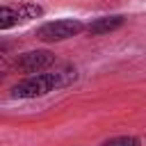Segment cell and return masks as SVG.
<instances>
[{
	"instance_id": "6",
	"label": "cell",
	"mask_w": 146,
	"mask_h": 146,
	"mask_svg": "<svg viewBox=\"0 0 146 146\" xmlns=\"http://www.w3.org/2000/svg\"><path fill=\"white\" fill-rule=\"evenodd\" d=\"M16 9H18V16H21V23H25V21H30V18L43 16V7L34 5V2H23V5H18Z\"/></svg>"
},
{
	"instance_id": "2",
	"label": "cell",
	"mask_w": 146,
	"mask_h": 146,
	"mask_svg": "<svg viewBox=\"0 0 146 146\" xmlns=\"http://www.w3.org/2000/svg\"><path fill=\"white\" fill-rule=\"evenodd\" d=\"M82 30H87V25H82L75 18H62V21H50L46 25H41L36 30V36L41 41H64L71 39L75 34H80Z\"/></svg>"
},
{
	"instance_id": "5",
	"label": "cell",
	"mask_w": 146,
	"mask_h": 146,
	"mask_svg": "<svg viewBox=\"0 0 146 146\" xmlns=\"http://www.w3.org/2000/svg\"><path fill=\"white\" fill-rule=\"evenodd\" d=\"M18 23H21V16H18L16 7H2L0 9V30H9Z\"/></svg>"
},
{
	"instance_id": "1",
	"label": "cell",
	"mask_w": 146,
	"mask_h": 146,
	"mask_svg": "<svg viewBox=\"0 0 146 146\" xmlns=\"http://www.w3.org/2000/svg\"><path fill=\"white\" fill-rule=\"evenodd\" d=\"M73 80H75V68H57L50 73H36V75H30L23 82H18L11 89V96L14 98H39L59 87L71 84Z\"/></svg>"
},
{
	"instance_id": "4",
	"label": "cell",
	"mask_w": 146,
	"mask_h": 146,
	"mask_svg": "<svg viewBox=\"0 0 146 146\" xmlns=\"http://www.w3.org/2000/svg\"><path fill=\"white\" fill-rule=\"evenodd\" d=\"M123 25V16H103V18H96L87 25V32L89 34H107V32H114Z\"/></svg>"
},
{
	"instance_id": "7",
	"label": "cell",
	"mask_w": 146,
	"mask_h": 146,
	"mask_svg": "<svg viewBox=\"0 0 146 146\" xmlns=\"http://www.w3.org/2000/svg\"><path fill=\"white\" fill-rule=\"evenodd\" d=\"M100 146H139V139H137V137H128V135H121V137H112V139L103 141Z\"/></svg>"
},
{
	"instance_id": "3",
	"label": "cell",
	"mask_w": 146,
	"mask_h": 146,
	"mask_svg": "<svg viewBox=\"0 0 146 146\" xmlns=\"http://www.w3.org/2000/svg\"><path fill=\"white\" fill-rule=\"evenodd\" d=\"M55 57L48 52V50H30V52H23L18 59H16V68L23 71V73H43L48 66H52Z\"/></svg>"
}]
</instances>
